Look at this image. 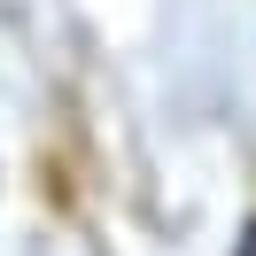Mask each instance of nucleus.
<instances>
[{"label": "nucleus", "mask_w": 256, "mask_h": 256, "mask_svg": "<svg viewBox=\"0 0 256 256\" xmlns=\"http://www.w3.org/2000/svg\"><path fill=\"white\" fill-rule=\"evenodd\" d=\"M240 256H256V225H248V233H240Z\"/></svg>", "instance_id": "obj_1"}]
</instances>
